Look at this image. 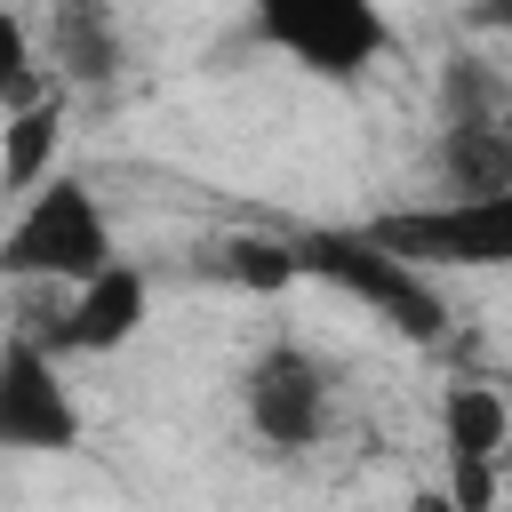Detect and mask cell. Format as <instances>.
I'll return each instance as SVG.
<instances>
[{"label":"cell","instance_id":"obj_1","mask_svg":"<svg viewBox=\"0 0 512 512\" xmlns=\"http://www.w3.org/2000/svg\"><path fill=\"white\" fill-rule=\"evenodd\" d=\"M344 400H352L344 392V368L312 336H264L248 352V368H240V424L280 464L320 456L344 432Z\"/></svg>","mask_w":512,"mask_h":512},{"label":"cell","instance_id":"obj_4","mask_svg":"<svg viewBox=\"0 0 512 512\" xmlns=\"http://www.w3.org/2000/svg\"><path fill=\"white\" fill-rule=\"evenodd\" d=\"M0 440L16 456H56L80 440V408L64 392V360L48 344H32L24 328L0 352Z\"/></svg>","mask_w":512,"mask_h":512},{"label":"cell","instance_id":"obj_3","mask_svg":"<svg viewBox=\"0 0 512 512\" xmlns=\"http://www.w3.org/2000/svg\"><path fill=\"white\" fill-rule=\"evenodd\" d=\"M256 40L280 48L288 64L320 72V80H360L392 56V24L360 0H288V8H264L256 16Z\"/></svg>","mask_w":512,"mask_h":512},{"label":"cell","instance_id":"obj_5","mask_svg":"<svg viewBox=\"0 0 512 512\" xmlns=\"http://www.w3.org/2000/svg\"><path fill=\"white\" fill-rule=\"evenodd\" d=\"M440 440H448V496L456 504H488L504 456H512V408L488 384H456L440 400Z\"/></svg>","mask_w":512,"mask_h":512},{"label":"cell","instance_id":"obj_7","mask_svg":"<svg viewBox=\"0 0 512 512\" xmlns=\"http://www.w3.org/2000/svg\"><path fill=\"white\" fill-rule=\"evenodd\" d=\"M136 320H144V272H136V264H120V272H104V280L72 288V296H64V328H48V336H32V344H48L56 360H88V352L128 344V336H136Z\"/></svg>","mask_w":512,"mask_h":512},{"label":"cell","instance_id":"obj_8","mask_svg":"<svg viewBox=\"0 0 512 512\" xmlns=\"http://www.w3.org/2000/svg\"><path fill=\"white\" fill-rule=\"evenodd\" d=\"M56 144H64V80L0 104V176H8V200H32L48 184V152Z\"/></svg>","mask_w":512,"mask_h":512},{"label":"cell","instance_id":"obj_10","mask_svg":"<svg viewBox=\"0 0 512 512\" xmlns=\"http://www.w3.org/2000/svg\"><path fill=\"white\" fill-rule=\"evenodd\" d=\"M464 24H472V32H488V40H512V8H472Z\"/></svg>","mask_w":512,"mask_h":512},{"label":"cell","instance_id":"obj_2","mask_svg":"<svg viewBox=\"0 0 512 512\" xmlns=\"http://www.w3.org/2000/svg\"><path fill=\"white\" fill-rule=\"evenodd\" d=\"M0 264H8L16 280H56V296H72V288H88V280L120 272L128 256H120V240H112L104 200H96L80 176H64V168H56L32 200H16Z\"/></svg>","mask_w":512,"mask_h":512},{"label":"cell","instance_id":"obj_6","mask_svg":"<svg viewBox=\"0 0 512 512\" xmlns=\"http://www.w3.org/2000/svg\"><path fill=\"white\" fill-rule=\"evenodd\" d=\"M408 264H416V256L376 248V240H320V248H312V272L344 280L352 296H368L376 312H392L408 336H432V328H440V296H432Z\"/></svg>","mask_w":512,"mask_h":512},{"label":"cell","instance_id":"obj_9","mask_svg":"<svg viewBox=\"0 0 512 512\" xmlns=\"http://www.w3.org/2000/svg\"><path fill=\"white\" fill-rule=\"evenodd\" d=\"M432 240H440V248L512 256V200H496V208H440V216H432Z\"/></svg>","mask_w":512,"mask_h":512}]
</instances>
